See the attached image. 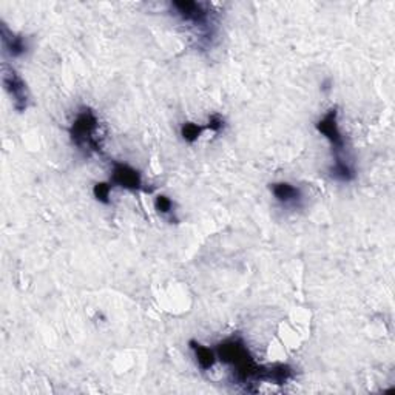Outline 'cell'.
Returning <instances> with one entry per match:
<instances>
[{
  "instance_id": "6da1fadb",
  "label": "cell",
  "mask_w": 395,
  "mask_h": 395,
  "mask_svg": "<svg viewBox=\"0 0 395 395\" xmlns=\"http://www.w3.org/2000/svg\"><path fill=\"white\" fill-rule=\"evenodd\" d=\"M216 357L221 363L232 368V383L241 386L244 391L255 392L252 384L263 382L264 366L255 361L241 337L232 335L221 342L216 346Z\"/></svg>"
},
{
  "instance_id": "7a4b0ae2",
  "label": "cell",
  "mask_w": 395,
  "mask_h": 395,
  "mask_svg": "<svg viewBox=\"0 0 395 395\" xmlns=\"http://www.w3.org/2000/svg\"><path fill=\"white\" fill-rule=\"evenodd\" d=\"M170 8L181 22L188 23L192 28L198 30V36L201 41L210 44L212 39L215 37V20H213L210 5L193 2V0H183V2H171Z\"/></svg>"
},
{
  "instance_id": "3957f363",
  "label": "cell",
  "mask_w": 395,
  "mask_h": 395,
  "mask_svg": "<svg viewBox=\"0 0 395 395\" xmlns=\"http://www.w3.org/2000/svg\"><path fill=\"white\" fill-rule=\"evenodd\" d=\"M68 131L73 144L79 150H82V152L91 153L99 152L101 150V141L98 136L99 119L91 108L84 107L81 112L76 115L75 121L71 122V127Z\"/></svg>"
},
{
  "instance_id": "277c9868",
  "label": "cell",
  "mask_w": 395,
  "mask_h": 395,
  "mask_svg": "<svg viewBox=\"0 0 395 395\" xmlns=\"http://www.w3.org/2000/svg\"><path fill=\"white\" fill-rule=\"evenodd\" d=\"M317 131L323 134L330 144L332 155H334V161H351L349 156H347V148H346V139L344 134L339 130L338 125V110L337 107H332L328 110L326 115H323L321 119L315 124Z\"/></svg>"
},
{
  "instance_id": "5b68a950",
  "label": "cell",
  "mask_w": 395,
  "mask_h": 395,
  "mask_svg": "<svg viewBox=\"0 0 395 395\" xmlns=\"http://www.w3.org/2000/svg\"><path fill=\"white\" fill-rule=\"evenodd\" d=\"M4 86L6 93L10 94L13 99V105L19 113H23L28 108L30 102V93L27 89V84L23 82V79L19 76L18 71L8 64H4Z\"/></svg>"
},
{
  "instance_id": "8992f818",
  "label": "cell",
  "mask_w": 395,
  "mask_h": 395,
  "mask_svg": "<svg viewBox=\"0 0 395 395\" xmlns=\"http://www.w3.org/2000/svg\"><path fill=\"white\" fill-rule=\"evenodd\" d=\"M110 184L113 187H121V188H127V190L136 192V190H142V176L141 173L130 167L129 164L124 162H113L112 167V175H110Z\"/></svg>"
},
{
  "instance_id": "52a82bcc",
  "label": "cell",
  "mask_w": 395,
  "mask_h": 395,
  "mask_svg": "<svg viewBox=\"0 0 395 395\" xmlns=\"http://www.w3.org/2000/svg\"><path fill=\"white\" fill-rule=\"evenodd\" d=\"M0 36H2V45L4 50L10 54L11 58H20L28 51V41L25 36L14 33L6 27V23L2 22L0 25Z\"/></svg>"
},
{
  "instance_id": "ba28073f",
  "label": "cell",
  "mask_w": 395,
  "mask_h": 395,
  "mask_svg": "<svg viewBox=\"0 0 395 395\" xmlns=\"http://www.w3.org/2000/svg\"><path fill=\"white\" fill-rule=\"evenodd\" d=\"M273 198L283 207H299L303 201V193L298 187L290 183H275L271 186Z\"/></svg>"
},
{
  "instance_id": "9c48e42d",
  "label": "cell",
  "mask_w": 395,
  "mask_h": 395,
  "mask_svg": "<svg viewBox=\"0 0 395 395\" xmlns=\"http://www.w3.org/2000/svg\"><path fill=\"white\" fill-rule=\"evenodd\" d=\"M294 378V368L287 363H273V365L264 366L263 382H268L273 384H286Z\"/></svg>"
},
{
  "instance_id": "30bf717a",
  "label": "cell",
  "mask_w": 395,
  "mask_h": 395,
  "mask_svg": "<svg viewBox=\"0 0 395 395\" xmlns=\"http://www.w3.org/2000/svg\"><path fill=\"white\" fill-rule=\"evenodd\" d=\"M188 344H190V349L196 358L198 368L202 370H210L213 366H215V363L218 360L216 351H213V349H210V347L201 344L200 342H196V339H190V343Z\"/></svg>"
},
{
  "instance_id": "8fae6325",
  "label": "cell",
  "mask_w": 395,
  "mask_h": 395,
  "mask_svg": "<svg viewBox=\"0 0 395 395\" xmlns=\"http://www.w3.org/2000/svg\"><path fill=\"white\" fill-rule=\"evenodd\" d=\"M329 173L332 178L335 181H339V183H352V181L357 178V171H355L352 161L332 162Z\"/></svg>"
},
{
  "instance_id": "7c38bea8",
  "label": "cell",
  "mask_w": 395,
  "mask_h": 395,
  "mask_svg": "<svg viewBox=\"0 0 395 395\" xmlns=\"http://www.w3.org/2000/svg\"><path fill=\"white\" fill-rule=\"evenodd\" d=\"M204 130H205V125H200L195 122H184L183 127H181V136H183V139L188 142V144H193V142L201 136Z\"/></svg>"
},
{
  "instance_id": "4fadbf2b",
  "label": "cell",
  "mask_w": 395,
  "mask_h": 395,
  "mask_svg": "<svg viewBox=\"0 0 395 395\" xmlns=\"http://www.w3.org/2000/svg\"><path fill=\"white\" fill-rule=\"evenodd\" d=\"M113 186L110 183H98L96 186L93 187V195L96 200L102 204H108L110 202V193H112Z\"/></svg>"
},
{
  "instance_id": "5bb4252c",
  "label": "cell",
  "mask_w": 395,
  "mask_h": 395,
  "mask_svg": "<svg viewBox=\"0 0 395 395\" xmlns=\"http://www.w3.org/2000/svg\"><path fill=\"white\" fill-rule=\"evenodd\" d=\"M155 209H156L157 213H161V215H171V213L175 212V210H173V201L165 195L156 196Z\"/></svg>"
},
{
  "instance_id": "9a60e30c",
  "label": "cell",
  "mask_w": 395,
  "mask_h": 395,
  "mask_svg": "<svg viewBox=\"0 0 395 395\" xmlns=\"http://www.w3.org/2000/svg\"><path fill=\"white\" fill-rule=\"evenodd\" d=\"M224 125H226L224 117L218 113H213L209 117V122H207V125H205V130H210L212 133H219L224 130Z\"/></svg>"
}]
</instances>
